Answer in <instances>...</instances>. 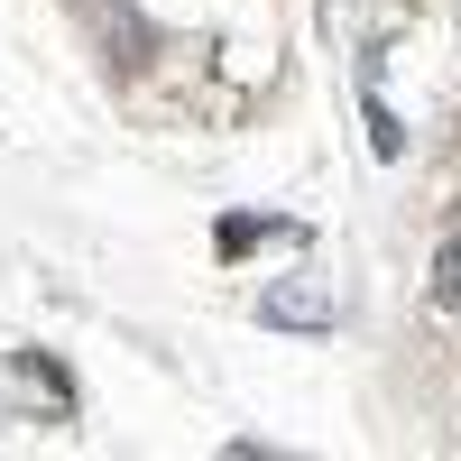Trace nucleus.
<instances>
[{"label": "nucleus", "mask_w": 461, "mask_h": 461, "mask_svg": "<svg viewBox=\"0 0 461 461\" xmlns=\"http://www.w3.org/2000/svg\"><path fill=\"white\" fill-rule=\"evenodd\" d=\"M258 314H267V323H286V332H323L341 304H332V286H323V277H277V286L258 295Z\"/></svg>", "instance_id": "f257e3e1"}, {"label": "nucleus", "mask_w": 461, "mask_h": 461, "mask_svg": "<svg viewBox=\"0 0 461 461\" xmlns=\"http://www.w3.org/2000/svg\"><path fill=\"white\" fill-rule=\"evenodd\" d=\"M0 388H10V397H28L37 415H47V425H65V415H74V397H65V378H56L47 360H10V369H0Z\"/></svg>", "instance_id": "f03ea898"}, {"label": "nucleus", "mask_w": 461, "mask_h": 461, "mask_svg": "<svg viewBox=\"0 0 461 461\" xmlns=\"http://www.w3.org/2000/svg\"><path fill=\"white\" fill-rule=\"evenodd\" d=\"M434 295H443V304H461V240H452V249H443V267H434Z\"/></svg>", "instance_id": "7ed1b4c3"}]
</instances>
